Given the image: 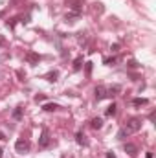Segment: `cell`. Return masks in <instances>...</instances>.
<instances>
[{
	"mask_svg": "<svg viewBox=\"0 0 156 158\" xmlns=\"http://www.w3.org/2000/svg\"><path fill=\"white\" fill-rule=\"evenodd\" d=\"M142 129V119L140 118H130L127 121V125L117 132V140H125L129 134H132V132H138Z\"/></svg>",
	"mask_w": 156,
	"mask_h": 158,
	"instance_id": "6da1fadb",
	"label": "cell"
},
{
	"mask_svg": "<svg viewBox=\"0 0 156 158\" xmlns=\"http://www.w3.org/2000/svg\"><path fill=\"white\" fill-rule=\"evenodd\" d=\"M30 147H31V143H30V140L28 138H18L17 142H15V149H17V153H28L30 151Z\"/></svg>",
	"mask_w": 156,
	"mask_h": 158,
	"instance_id": "7a4b0ae2",
	"label": "cell"
},
{
	"mask_svg": "<svg viewBox=\"0 0 156 158\" xmlns=\"http://www.w3.org/2000/svg\"><path fill=\"white\" fill-rule=\"evenodd\" d=\"M83 4H84V0H68V7H70V11L76 13V15H81Z\"/></svg>",
	"mask_w": 156,
	"mask_h": 158,
	"instance_id": "3957f363",
	"label": "cell"
},
{
	"mask_svg": "<svg viewBox=\"0 0 156 158\" xmlns=\"http://www.w3.org/2000/svg\"><path fill=\"white\" fill-rule=\"evenodd\" d=\"M50 145V132H48V129H42V132H40V138H39V147H48Z\"/></svg>",
	"mask_w": 156,
	"mask_h": 158,
	"instance_id": "277c9868",
	"label": "cell"
},
{
	"mask_svg": "<svg viewBox=\"0 0 156 158\" xmlns=\"http://www.w3.org/2000/svg\"><path fill=\"white\" fill-rule=\"evenodd\" d=\"M94 94H96V99H97V101L105 99V98H107V90H105V85H97V86H96V90H94Z\"/></svg>",
	"mask_w": 156,
	"mask_h": 158,
	"instance_id": "5b68a950",
	"label": "cell"
},
{
	"mask_svg": "<svg viewBox=\"0 0 156 158\" xmlns=\"http://www.w3.org/2000/svg\"><path fill=\"white\" fill-rule=\"evenodd\" d=\"M105 90H107V98H114V96L119 94L121 86H119V85H114V86H105Z\"/></svg>",
	"mask_w": 156,
	"mask_h": 158,
	"instance_id": "8992f818",
	"label": "cell"
},
{
	"mask_svg": "<svg viewBox=\"0 0 156 158\" xmlns=\"http://www.w3.org/2000/svg\"><path fill=\"white\" fill-rule=\"evenodd\" d=\"M123 149H125V153H127L129 156H136V155H138V147H136L134 143H125Z\"/></svg>",
	"mask_w": 156,
	"mask_h": 158,
	"instance_id": "52a82bcc",
	"label": "cell"
},
{
	"mask_svg": "<svg viewBox=\"0 0 156 158\" xmlns=\"http://www.w3.org/2000/svg\"><path fill=\"white\" fill-rule=\"evenodd\" d=\"M26 61H28L30 64H37L40 61V57L37 53H33V52H28V53H26Z\"/></svg>",
	"mask_w": 156,
	"mask_h": 158,
	"instance_id": "ba28073f",
	"label": "cell"
},
{
	"mask_svg": "<svg viewBox=\"0 0 156 158\" xmlns=\"http://www.w3.org/2000/svg\"><path fill=\"white\" fill-rule=\"evenodd\" d=\"M147 103H149L147 98H134V99H132V105H134V107H142V105H147Z\"/></svg>",
	"mask_w": 156,
	"mask_h": 158,
	"instance_id": "9c48e42d",
	"label": "cell"
},
{
	"mask_svg": "<svg viewBox=\"0 0 156 158\" xmlns=\"http://www.w3.org/2000/svg\"><path fill=\"white\" fill-rule=\"evenodd\" d=\"M76 142H77L79 145H86V143H88V142H86V136H84L83 132H77V134H76Z\"/></svg>",
	"mask_w": 156,
	"mask_h": 158,
	"instance_id": "30bf717a",
	"label": "cell"
},
{
	"mask_svg": "<svg viewBox=\"0 0 156 158\" xmlns=\"http://www.w3.org/2000/svg\"><path fill=\"white\" fill-rule=\"evenodd\" d=\"M92 127H94V129H101V127H103V119L101 118H94L92 119Z\"/></svg>",
	"mask_w": 156,
	"mask_h": 158,
	"instance_id": "8fae6325",
	"label": "cell"
},
{
	"mask_svg": "<svg viewBox=\"0 0 156 158\" xmlns=\"http://www.w3.org/2000/svg\"><path fill=\"white\" fill-rule=\"evenodd\" d=\"M57 77H59V72H57V70H53V72H50V74L46 76V79H48V81H51V83H53V81H57Z\"/></svg>",
	"mask_w": 156,
	"mask_h": 158,
	"instance_id": "7c38bea8",
	"label": "cell"
},
{
	"mask_svg": "<svg viewBox=\"0 0 156 158\" xmlns=\"http://www.w3.org/2000/svg\"><path fill=\"white\" fill-rule=\"evenodd\" d=\"M42 109H44V110H50V112H51V110H57V109H59V105H55V103H46V105H44Z\"/></svg>",
	"mask_w": 156,
	"mask_h": 158,
	"instance_id": "4fadbf2b",
	"label": "cell"
},
{
	"mask_svg": "<svg viewBox=\"0 0 156 158\" xmlns=\"http://www.w3.org/2000/svg\"><path fill=\"white\" fill-rule=\"evenodd\" d=\"M116 109H117V107L114 105V103H112V105L107 109V116H114V114H116Z\"/></svg>",
	"mask_w": 156,
	"mask_h": 158,
	"instance_id": "5bb4252c",
	"label": "cell"
},
{
	"mask_svg": "<svg viewBox=\"0 0 156 158\" xmlns=\"http://www.w3.org/2000/svg\"><path fill=\"white\" fill-rule=\"evenodd\" d=\"M79 19V15H76V13H70V15H66V22H76Z\"/></svg>",
	"mask_w": 156,
	"mask_h": 158,
	"instance_id": "9a60e30c",
	"label": "cell"
},
{
	"mask_svg": "<svg viewBox=\"0 0 156 158\" xmlns=\"http://www.w3.org/2000/svg\"><path fill=\"white\" fill-rule=\"evenodd\" d=\"M20 116H22V107H17V109H15V112H13V118L20 119Z\"/></svg>",
	"mask_w": 156,
	"mask_h": 158,
	"instance_id": "2e32d148",
	"label": "cell"
},
{
	"mask_svg": "<svg viewBox=\"0 0 156 158\" xmlns=\"http://www.w3.org/2000/svg\"><path fill=\"white\" fill-rule=\"evenodd\" d=\"M81 63H83V57H77L74 63V70H81Z\"/></svg>",
	"mask_w": 156,
	"mask_h": 158,
	"instance_id": "e0dca14e",
	"label": "cell"
},
{
	"mask_svg": "<svg viewBox=\"0 0 156 158\" xmlns=\"http://www.w3.org/2000/svg\"><path fill=\"white\" fill-rule=\"evenodd\" d=\"M94 11L96 13H103V4H94Z\"/></svg>",
	"mask_w": 156,
	"mask_h": 158,
	"instance_id": "ac0fdd59",
	"label": "cell"
},
{
	"mask_svg": "<svg viewBox=\"0 0 156 158\" xmlns=\"http://www.w3.org/2000/svg\"><path fill=\"white\" fill-rule=\"evenodd\" d=\"M116 61H117L116 57H112V59H105V64H114Z\"/></svg>",
	"mask_w": 156,
	"mask_h": 158,
	"instance_id": "d6986e66",
	"label": "cell"
},
{
	"mask_svg": "<svg viewBox=\"0 0 156 158\" xmlns=\"http://www.w3.org/2000/svg\"><path fill=\"white\" fill-rule=\"evenodd\" d=\"M92 72V63H86V76H90Z\"/></svg>",
	"mask_w": 156,
	"mask_h": 158,
	"instance_id": "ffe728a7",
	"label": "cell"
},
{
	"mask_svg": "<svg viewBox=\"0 0 156 158\" xmlns=\"http://www.w3.org/2000/svg\"><path fill=\"white\" fill-rule=\"evenodd\" d=\"M117 50H119V44H114V46H112V48H110V52H114V53H116Z\"/></svg>",
	"mask_w": 156,
	"mask_h": 158,
	"instance_id": "44dd1931",
	"label": "cell"
},
{
	"mask_svg": "<svg viewBox=\"0 0 156 158\" xmlns=\"http://www.w3.org/2000/svg\"><path fill=\"white\" fill-rule=\"evenodd\" d=\"M35 101H44V96H42V94H39V96L35 98Z\"/></svg>",
	"mask_w": 156,
	"mask_h": 158,
	"instance_id": "7402d4cb",
	"label": "cell"
},
{
	"mask_svg": "<svg viewBox=\"0 0 156 158\" xmlns=\"http://www.w3.org/2000/svg\"><path fill=\"white\" fill-rule=\"evenodd\" d=\"M107 158H116V155H114V153L110 151V153H107Z\"/></svg>",
	"mask_w": 156,
	"mask_h": 158,
	"instance_id": "603a6c76",
	"label": "cell"
},
{
	"mask_svg": "<svg viewBox=\"0 0 156 158\" xmlns=\"http://www.w3.org/2000/svg\"><path fill=\"white\" fill-rule=\"evenodd\" d=\"M145 158H153V153H147V155H145Z\"/></svg>",
	"mask_w": 156,
	"mask_h": 158,
	"instance_id": "cb8c5ba5",
	"label": "cell"
},
{
	"mask_svg": "<svg viewBox=\"0 0 156 158\" xmlns=\"http://www.w3.org/2000/svg\"><path fill=\"white\" fill-rule=\"evenodd\" d=\"M0 140H4V134H2V132H0Z\"/></svg>",
	"mask_w": 156,
	"mask_h": 158,
	"instance_id": "d4e9b609",
	"label": "cell"
},
{
	"mask_svg": "<svg viewBox=\"0 0 156 158\" xmlns=\"http://www.w3.org/2000/svg\"><path fill=\"white\" fill-rule=\"evenodd\" d=\"M2 42H4V39H2V37H0V44H2Z\"/></svg>",
	"mask_w": 156,
	"mask_h": 158,
	"instance_id": "484cf974",
	"label": "cell"
}]
</instances>
